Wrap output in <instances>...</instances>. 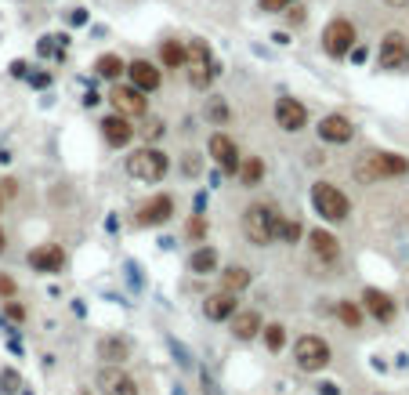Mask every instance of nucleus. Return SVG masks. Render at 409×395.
Instances as JSON below:
<instances>
[{
	"label": "nucleus",
	"mask_w": 409,
	"mask_h": 395,
	"mask_svg": "<svg viewBox=\"0 0 409 395\" xmlns=\"http://www.w3.org/2000/svg\"><path fill=\"white\" fill-rule=\"evenodd\" d=\"M352 134H355L352 120H348V116H340V113H330V116H322V123H319V138H322V141L344 145V141H352Z\"/></svg>",
	"instance_id": "nucleus-13"
},
{
	"label": "nucleus",
	"mask_w": 409,
	"mask_h": 395,
	"mask_svg": "<svg viewBox=\"0 0 409 395\" xmlns=\"http://www.w3.org/2000/svg\"><path fill=\"white\" fill-rule=\"evenodd\" d=\"M8 316H11L15 323H18V319H26V308H22V305H15V301H11V305H8Z\"/></svg>",
	"instance_id": "nucleus-38"
},
{
	"label": "nucleus",
	"mask_w": 409,
	"mask_h": 395,
	"mask_svg": "<svg viewBox=\"0 0 409 395\" xmlns=\"http://www.w3.org/2000/svg\"><path fill=\"white\" fill-rule=\"evenodd\" d=\"M409 66V40L402 33H387L380 40V69H405Z\"/></svg>",
	"instance_id": "nucleus-10"
},
{
	"label": "nucleus",
	"mask_w": 409,
	"mask_h": 395,
	"mask_svg": "<svg viewBox=\"0 0 409 395\" xmlns=\"http://www.w3.org/2000/svg\"><path fill=\"white\" fill-rule=\"evenodd\" d=\"M0 251H4V233H0Z\"/></svg>",
	"instance_id": "nucleus-45"
},
{
	"label": "nucleus",
	"mask_w": 409,
	"mask_h": 395,
	"mask_svg": "<svg viewBox=\"0 0 409 395\" xmlns=\"http://www.w3.org/2000/svg\"><path fill=\"white\" fill-rule=\"evenodd\" d=\"M127 174L153 185V181H160L167 174V156L156 149V145H145V149H138V153L127 156Z\"/></svg>",
	"instance_id": "nucleus-4"
},
{
	"label": "nucleus",
	"mask_w": 409,
	"mask_h": 395,
	"mask_svg": "<svg viewBox=\"0 0 409 395\" xmlns=\"http://www.w3.org/2000/svg\"><path fill=\"white\" fill-rule=\"evenodd\" d=\"M15 178H4V181H0V193H4V196H15Z\"/></svg>",
	"instance_id": "nucleus-39"
},
{
	"label": "nucleus",
	"mask_w": 409,
	"mask_h": 395,
	"mask_svg": "<svg viewBox=\"0 0 409 395\" xmlns=\"http://www.w3.org/2000/svg\"><path fill=\"white\" fill-rule=\"evenodd\" d=\"M312 251H315L319 258L333 261V258L340 254V247H337V240H333L330 233H322V228H315V233H312Z\"/></svg>",
	"instance_id": "nucleus-23"
},
{
	"label": "nucleus",
	"mask_w": 409,
	"mask_h": 395,
	"mask_svg": "<svg viewBox=\"0 0 409 395\" xmlns=\"http://www.w3.org/2000/svg\"><path fill=\"white\" fill-rule=\"evenodd\" d=\"M80 395H91V391H80Z\"/></svg>",
	"instance_id": "nucleus-46"
},
{
	"label": "nucleus",
	"mask_w": 409,
	"mask_h": 395,
	"mask_svg": "<svg viewBox=\"0 0 409 395\" xmlns=\"http://www.w3.org/2000/svg\"><path fill=\"white\" fill-rule=\"evenodd\" d=\"M228 319H232V334L240 341L257 338V330H261V316H257V312H232Z\"/></svg>",
	"instance_id": "nucleus-20"
},
{
	"label": "nucleus",
	"mask_w": 409,
	"mask_h": 395,
	"mask_svg": "<svg viewBox=\"0 0 409 395\" xmlns=\"http://www.w3.org/2000/svg\"><path fill=\"white\" fill-rule=\"evenodd\" d=\"M297 0H261V11H286Z\"/></svg>",
	"instance_id": "nucleus-34"
},
{
	"label": "nucleus",
	"mask_w": 409,
	"mask_h": 395,
	"mask_svg": "<svg viewBox=\"0 0 409 395\" xmlns=\"http://www.w3.org/2000/svg\"><path fill=\"white\" fill-rule=\"evenodd\" d=\"M109 102L116 106L120 116H145V109H148L145 91H138L134 84H116L113 95H109Z\"/></svg>",
	"instance_id": "nucleus-8"
},
{
	"label": "nucleus",
	"mask_w": 409,
	"mask_h": 395,
	"mask_svg": "<svg viewBox=\"0 0 409 395\" xmlns=\"http://www.w3.org/2000/svg\"><path fill=\"white\" fill-rule=\"evenodd\" d=\"M95 69H98V76H105V80H120V76L127 73V62H123L120 55H102V58L95 62Z\"/></svg>",
	"instance_id": "nucleus-24"
},
{
	"label": "nucleus",
	"mask_w": 409,
	"mask_h": 395,
	"mask_svg": "<svg viewBox=\"0 0 409 395\" xmlns=\"http://www.w3.org/2000/svg\"><path fill=\"white\" fill-rule=\"evenodd\" d=\"M337 316H340L344 326H359V323H362V312H359V305H352V301H340V305H337Z\"/></svg>",
	"instance_id": "nucleus-29"
},
{
	"label": "nucleus",
	"mask_w": 409,
	"mask_h": 395,
	"mask_svg": "<svg viewBox=\"0 0 409 395\" xmlns=\"http://www.w3.org/2000/svg\"><path fill=\"white\" fill-rule=\"evenodd\" d=\"M170 214H174V200H170V196H153L148 203H141V211H138V225L153 228V225H163Z\"/></svg>",
	"instance_id": "nucleus-14"
},
{
	"label": "nucleus",
	"mask_w": 409,
	"mask_h": 395,
	"mask_svg": "<svg viewBox=\"0 0 409 395\" xmlns=\"http://www.w3.org/2000/svg\"><path fill=\"white\" fill-rule=\"evenodd\" d=\"M203 312H207V319H214V323L228 319L232 312H235V294H228V290H221V294L207 298V301H203Z\"/></svg>",
	"instance_id": "nucleus-19"
},
{
	"label": "nucleus",
	"mask_w": 409,
	"mask_h": 395,
	"mask_svg": "<svg viewBox=\"0 0 409 395\" xmlns=\"http://www.w3.org/2000/svg\"><path fill=\"white\" fill-rule=\"evenodd\" d=\"M29 265L40 268V272H58V268L66 265V251H62L58 243H44V247H36V251H29Z\"/></svg>",
	"instance_id": "nucleus-16"
},
{
	"label": "nucleus",
	"mask_w": 409,
	"mask_h": 395,
	"mask_svg": "<svg viewBox=\"0 0 409 395\" xmlns=\"http://www.w3.org/2000/svg\"><path fill=\"white\" fill-rule=\"evenodd\" d=\"M160 134H163V120H153V123L145 127V138H160Z\"/></svg>",
	"instance_id": "nucleus-37"
},
{
	"label": "nucleus",
	"mask_w": 409,
	"mask_h": 395,
	"mask_svg": "<svg viewBox=\"0 0 409 395\" xmlns=\"http://www.w3.org/2000/svg\"><path fill=\"white\" fill-rule=\"evenodd\" d=\"M322 395H337V384H322Z\"/></svg>",
	"instance_id": "nucleus-44"
},
{
	"label": "nucleus",
	"mask_w": 409,
	"mask_h": 395,
	"mask_svg": "<svg viewBox=\"0 0 409 395\" xmlns=\"http://www.w3.org/2000/svg\"><path fill=\"white\" fill-rule=\"evenodd\" d=\"M102 134H105V141H109V145H127V141L134 138L131 116H120V113L105 116V120H102Z\"/></svg>",
	"instance_id": "nucleus-18"
},
{
	"label": "nucleus",
	"mask_w": 409,
	"mask_h": 395,
	"mask_svg": "<svg viewBox=\"0 0 409 395\" xmlns=\"http://www.w3.org/2000/svg\"><path fill=\"white\" fill-rule=\"evenodd\" d=\"M185 69H188V84L196 91H207L214 84V76H218V62H214V55H210V48L203 44V40H188Z\"/></svg>",
	"instance_id": "nucleus-3"
},
{
	"label": "nucleus",
	"mask_w": 409,
	"mask_h": 395,
	"mask_svg": "<svg viewBox=\"0 0 409 395\" xmlns=\"http://www.w3.org/2000/svg\"><path fill=\"white\" fill-rule=\"evenodd\" d=\"M185 171H188V174H196V171H200V160H196V153H192V156L185 160Z\"/></svg>",
	"instance_id": "nucleus-40"
},
{
	"label": "nucleus",
	"mask_w": 409,
	"mask_h": 395,
	"mask_svg": "<svg viewBox=\"0 0 409 395\" xmlns=\"http://www.w3.org/2000/svg\"><path fill=\"white\" fill-rule=\"evenodd\" d=\"M33 84H36V88H48V84H51V76H48V73H36V76H33Z\"/></svg>",
	"instance_id": "nucleus-41"
},
{
	"label": "nucleus",
	"mask_w": 409,
	"mask_h": 395,
	"mask_svg": "<svg viewBox=\"0 0 409 395\" xmlns=\"http://www.w3.org/2000/svg\"><path fill=\"white\" fill-rule=\"evenodd\" d=\"M188 268L196 276H207V272H214V268H218V251H214V247H200L196 254L188 258Z\"/></svg>",
	"instance_id": "nucleus-22"
},
{
	"label": "nucleus",
	"mask_w": 409,
	"mask_h": 395,
	"mask_svg": "<svg viewBox=\"0 0 409 395\" xmlns=\"http://www.w3.org/2000/svg\"><path fill=\"white\" fill-rule=\"evenodd\" d=\"M384 4H391V8H405L409 0H384Z\"/></svg>",
	"instance_id": "nucleus-43"
},
{
	"label": "nucleus",
	"mask_w": 409,
	"mask_h": 395,
	"mask_svg": "<svg viewBox=\"0 0 409 395\" xmlns=\"http://www.w3.org/2000/svg\"><path fill=\"white\" fill-rule=\"evenodd\" d=\"M0 294H4V298L15 294V279H11V276H0Z\"/></svg>",
	"instance_id": "nucleus-35"
},
{
	"label": "nucleus",
	"mask_w": 409,
	"mask_h": 395,
	"mask_svg": "<svg viewBox=\"0 0 409 395\" xmlns=\"http://www.w3.org/2000/svg\"><path fill=\"white\" fill-rule=\"evenodd\" d=\"M210 156L214 160H218V167L221 171H228V174H235V171H240V149H235V141L228 138V134H214L210 138Z\"/></svg>",
	"instance_id": "nucleus-12"
},
{
	"label": "nucleus",
	"mask_w": 409,
	"mask_h": 395,
	"mask_svg": "<svg viewBox=\"0 0 409 395\" xmlns=\"http://www.w3.org/2000/svg\"><path fill=\"white\" fill-rule=\"evenodd\" d=\"M293 359H297V366L305 373H319L322 366L330 363V345L322 338H315V334H305L293 345Z\"/></svg>",
	"instance_id": "nucleus-6"
},
{
	"label": "nucleus",
	"mask_w": 409,
	"mask_h": 395,
	"mask_svg": "<svg viewBox=\"0 0 409 395\" xmlns=\"http://www.w3.org/2000/svg\"><path fill=\"white\" fill-rule=\"evenodd\" d=\"M188 236H192V240H203V236H207V218H203V214H196V218L188 221Z\"/></svg>",
	"instance_id": "nucleus-33"
},
{
	"label": "nucleus",
	"mask_w": 409,
	"mask_h": 395,
	"mask_svg": "<svg viewBox=\"0 0 409 395\" xmlns=\"http://www.w3.org/2000/svg\"><path fill=\"white\" fill-rule=\"evenodd\" d=\"M18 384H22V381H18L15 370H4V373H0V395H18Z\"/></svg>",
	"instance_id": "nucleus-31"
},
{
	"label": "nucleus",
	"mask_w": 409,
	"mask_h": 395,
	"mask_svg": "<svg viewBox=\"0 0 409 395\" xmlns=\"http://www.w3.org/2000/svg\"><path fill=\"white\" fill-rule=\"evenodd\" d=\"M127 356H131V341H127V338H102L98 341V359H105V363H123Z\"/></svg>",
	"instance_id": "nucleus-21"
},
{
	"label": "nucleus",
	"mask_w": 409,
	"mask_h": 395,
	"mask_svg": "<svg viewBox=\"0 0 409 395\" xmlns=\"http://www.w3.org/2000/svg\"><path fill=\"white\" fill-rule=\"evenodd\" d=\"M98 388L105 395H138V384L131 373H123L120 363H105L102 373H98Z\"/></svg>",
	"instance_id": "nucleus-9"
},
{
	"label": "nucleus",
	"mask_w": 409,
	"mask_h": 395,
	"mask_svg": "<svg viewBox=\"0 0 409 395\" xmlns=\"http://www.w3.org/2000/svg\"><path fill=\"white\" fill-rule=\"evenodd\" d=\"M312 203H315V211L326 221H344V218H348V211H352L348 196H344L337 185H330V181L312 185Z\"/></svg>",
	"instance_id": "nucleus-5"
},
{
	"label": "nucleus",
	"mask_w": 409,
	"mask_h": 395,
	"mask_svg": "<svg viewBox=\"0 0 409 395\" xmlns=\"http://www.w3.org/2000/svg\"><path fill=\"white\" fill-rule=\"evenodd\" d=\"M221 283H225L228 294H240V290H247V286H250V272H247V268H240V265H232V268H225Z\"/></svg>",
	"instance_id": "nucleus-25"
},
{
	"label": "nucleus",
	"mask_w": 409,
	"mask_h": 395,
	"mask_svg": "<svg viewBox=\"0 0 409 395\" xmlns=\"http://www.w3.org/2000/svg\"><path fill=\"white\" fill-rule=\"evenodd\" d=\"M265 345H268L272 352L283 348V345H286V326H283V323H268V326H265Z\"/></svg>",
	"instance_id": "nucleus-28"
},
{
	"label": "nucleus",
	"mask_w": 409,
	"mask_h": 395,
	"mask_svg": "<svg viewBox=\"0 0 409 395\" xmlns=\"http://www.w3.org/2000/svg\"><path fill=\"white\" fill-rule=\"evenodd\" d=\"M275 123L283 131H300L308 123V109L300 106L297 98H279L275 102Z\"/></svg>",
	"instance_id": "nucleus-11"
},
{
	"label": "nucleus",
	"mask_w": 409,
	"mask_h": 395,
	"mask_svg": "<svg viewBox=\"0 0 409 395\" xmlns=\"http://www.w3.org/2000/svg\"><path fill=\"white\" fill-rule=\"evenodd\" d=\"M261 174H265V163H261V160H243V163H240L243 185H257V181H261Z\"/></svg>",
	"instance_id": "nucleus-27"
},
{
	"label": "nucleus",
	"mask_w": 409,
	"mask_h": 395,
	"mask_svg": "<svg viewBox=\"0 0 409 395\" xmlns=\"http://www.w3.org/2000/svg\"><path fill=\"white\" fill-rule=\"evenodd\" d=\"M409 171V160L398 153H362L355 163V181L362 185H373L380 178H398Z\"/></svg>",
	"instance_id": "nucleus-2"
},
{
	"label": "nucleus",
	"mask_w": 409,
	"mask_h": 395,
	"mask_svg": "<svg viewBox=\"0 0 409 395\" xmlns=\"http://www.w3.org/2000/svg\"><path fill=\"white\" fill-rule=\"evenodd\" d=\"M160 62H163L167 69L185 66V48L178 44V40H163V48H160Z\"/></svg>",
	"instance_id": "nucleus-26"
},
{
	"label": "nucleus",
	"mask_w": 409,
	"mask_h": 395,
	"mask_svg": "<svg viewBox=\"0 0 409 395\" xmlns=\"http://www.w3.org/2000/svg\"><path fill=\"white\" fill-rule=\"evenodd\" d=\"M207 116L214 123H228V106H225V98H210L207 102Z\"/></svg>",
	"instance_id": "nucleus-30"
},
{
	"label": "nucleus",
	"mask_w": 409,
	"mask_h": 395,
	"mask_svg": "<svg viewBox=\"0 0 409 395\" xmlns=\"http://www.w3.org/2000/svg\"><path fill=\"white\" fill-rule=\"evenodd\" d=\"M355 40H359V33H355V26L348 22V18H333V22L322 29V48H326L330 58H344L355 48Z\"/></svg>",
	"instance_id": "nucleus-7"
},
{
	"label": "nucleus",
	"mask_w": 409,
	"mask_h": 395,
	"mask_svg": "<svg viewBox=\"0 0 409 395\" xmlns=\"http://www.w3.org/2000/svg\"><path fill=\"white\" fill-rule=\"evenodd\" d=\"M127 76H131V84L138 88V91H156L160 88V69L153 66V62H145V58H138V62H131V66H127Z\"/></svg>",
	"instance_id": "nucleus-15"
},
{
	"label": "nucleus",
	"mask_w": 409,
	"mask_h": 395,
	"mask_svg": "<svg viewBox=\"0 0 409 395\" xmlns=\"http://www.w3.org/2000/svg\"><path fill=\"white\" fill-rule=\"evenodd\" d=\"M362 305H366V312H370L373 319H380V323H391L395 319V301L384 294V290H377V286H370L362 294Z\"/></svg>",
	"instance_id": "nucleus-17"
},
{
	"label": "nucleus",
	"mask_w": 409,
	"mask_h": 395,
	"mask_svg": "<svg viewBox=\"0 0 409 395\" xmlns=\"http://www.w3.org/2000/svg\"><path fill=\"white\" fill-rule=\"evenodd\" d=\"M286 11H290V22H297V26L305 22V8H300V4H290Z\"/></svg>",
	"instance_id": "nucleus-36"
},
{
	"label": "nucleus",
	"mask_w": 409,
	"mask_h": 395,
	"mask_svg": "<svg viewBox=\"0 0 409 395\" xmlns=\"http://www.w3.org/2000/svg\"><path fill=\"white\" fill-rule=\"evenodd\" d=\"M279 221H283V214H279L275 203H250L247 214H243V233H247L250 243L268 247L279 236Z\"/></svg>",
	"instance_id": "nucleus-1"
},
{
	"label": "nucleus",
	"mask_w": 409,
	"mask_h": 395,
	"mask_svg": "<svg viewBox=\"0 0 409 395\" xmlns=\"http://www.w3.org/2000/svg\"><path fill=\"white\" fill-rule=\"evenodd\" d=\"M300 233H305V228H300L297 221H279V236H283L286 243H297V240H300Z\"/></svg>",
	"instance_id": "nucleus-32"
},
{
	"label": "nucleus",
	"mask_w": 409,
	"mask_h": 395,
	"mask_svg": "<svg viewBox=\"0 0 409 395\" xmlns=\"http://www.w3.org/2000/svg\"><path fill=\"white\" fill-rule=\"evenodd\" d=\"M69 22L80 26V22H88V15H83V11H73V15H69Z\"/></svg>",
	"instance_id": "nucleus-42"
}]
</instances>
